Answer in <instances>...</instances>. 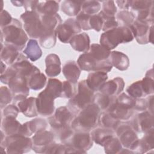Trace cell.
<instances>
[{
	"instance_id": "obj_36",
	"label": "cell",
	"mask_w": 154,
	"mask_h": 154,
	"mask_svg": "<svg viewBox=\"0 0 154 154\" xmlns=\"http://www.w3.org/2000/svg\"><path fill=\"white\" fill-rule=\"evenodd\" d=\"M114 96H108L102 93H98L94 96L93 103L96 104L101 110L108 109L114 102Z\"/></svg>"
},
{
	"instance_id": "obj_16",
	"label": "cell",
	"mask_w": 154,
	"mask_h": 154,
	"mask_svg": "<svg viewBox=\"0 0 154 154\" xmlns=\"http://www.w3.org/2000/svg\"><path fill=\"white\" fill-rule=\"evenodd\" d=\"M37 98L26 97L22 96L14 97V100L17 101V105L19 111L22 112L25 116L32 117L37 116V108L36 103Z\"/></svg>"
},
{
	"instance_id": "obj_44",
	"label": "cell",
	"mask_w": 154,
	"mask_h": 154,
	"mask_svg": "<svg viewBox=\"0 0 154 154\" xmlns=\"http://www.w3.org/2000/svg\"><path fill=\"white\" fill-rule=\"evenodd\" d=\"M103 19L100 13L91 16L90 19V25L91 29H93L97 31L102 29L103 25Z\"/></svg>"
},
{
	"instance_id": "obj_41",
	"label": "cell",
	"mask_w": 154,
	"mask_h": 154,
	"mask_svg": "<svg viewBox=\"0 0 154 154\" xmlns=\"http://www.w3.org/2000/svg\"><path fill=\"white\" fill-rule=\"evenodd\" d=\"M135 16L131 12L126 10L122 11L117 16V19L118 21L122 23V26L130 27L133 22H134Z\"/></svg>"
},
{
	"instance_id": "obj_18",
	"label": "cell",
	"mask_w": 154,
	"mask_h": 154,
	"mask_svg": "<svg viewBox=\"0 0 154 154\" xmlns=\"http://www.w3.org/2000/svg\"><path fill=\"white\" fill-rule=\"evenodd\" d=\"M125 82L122 78L117 77L105 82L99 89L102 94L108 96H115L120 93L124 88Z\"/></svg>"
},
{
	"instance_id": "obj_6",
	"label": "cell",
	"mask_w": 154,
	"mask_h": 154,
	"mask_svg": "<svg viewBox=\"0 0 154 154\" xmlns=\"http://www.w3.org/2000/svg\"><path fill=\"white\" fill-rule=\"evenodd\" d=\"M24 23V28L29 35L34 38H40L43 28L40 14L34 11H26L20 16Z\"/></svg>"
},
{
	"instance_id": "obj_39",
	"label": "cell",
	"mask_w": 154,
	"mask_h": 154,
	"mask_svg": "<svg viewBox=\"0 0 154 154\" xmlns=\"http://www.w3.org/2000/svg\"><path fill=\"white\" fill-rule=\"evenodd\" d=\"M127 92L130 96L135 99L140 98L144 96H146L141 81L134 82L132 84L129 86V87L127 88Z\"/></svg>"
},
{
	"instance_id": "obj_13",
	"label": "cell",
	"mask_w": 154,
	"mask_h": 154,
	"mask_svg": "<svg viewBox=\"0 0 154 154\" xmlns=\"http://www.w3.org/2000/svg\"><path fill=\"white\" fill-rule=\"evenodd\" d=\"M55 98L44 90L38 95L36 100L37 108L38 112L43 116H48L51 115L54 111V100Z\"/></svg>"
},
{
	"instance_id": "obj_1",
	"label": "cell",
	"mask_w": 154,
	"mask_h": 154,
	"mask_svg": "<svg viewBox=\"0 0 154 154\" xmlns=\"http://www.w3.org/2000/svg\"><path fill=\"white\" fill-rule=\"evenodd\" d=\"M100 109L92 103L82 109L72 123L73 129L79 132H88L98 123Z\"/></svg>"
},
{
	"instance_id": "obj_43",
	"label": "cell",
	"mask_w": 154,
	"mask_h": 154,
	"mask_svg": "<svg viewBox=\"0 0 154 154\" xmlns=\"http://www.w3.org/2000/svg\"><path fill=\"white\" fill-rule=\"evenodd\" d=\"M91 15L87 14L82 11H81L76 16V21L81 27V28L84 30L91 29L90 25V19Z\"/></svg>"
},
{
	"instance_id": "obj_5",
	"label": "cell",
	"mask_w": 154,
	"mask_h": 154,
	"mask_svg": "<svg viewBox=\"0 0 154 154\" xmlns=\"http://www.w3.org/2000/svg\"><path fill=\"white\" fill-rule=\"evenodd\" d=\"M4 140V145L1 147L6 149L8 153H26L32 147V140L22 135H8Z\"/></svg>"
},
{
	"instance_id": "obj_9",
	"label": "cell",
	"mask_w": 154,
	"mask_h": 154,
	"mask_svg": "<svg viewBox=\"0 0 154 154\" xmlns=\"http://www.w3.org/2000/svg\"><path fill=\"white\" fill-rule=\"evenodd\" d=\"M116 134L122 146L130 150H136L139 140L132 126L121 125L117 129Z\"/></svg>"
},
{
	"instance_id": "obj_24",
	"label": "cell",
	"mask_w": 154,
	"mask_h": 154,
	"mask_svg": "<svg viewBox=\"0 0 154 154\" xmlns=\"http://www.w3.org/2000/svg\"><path fill=\"white\" fill-rule=\"evenodd\" d=\"M78 63L75 61L67 62L63 67V73L68 81L75 84L80 75V69Z\"/></svg>"
},
{
	"instance_id": "obj_4",
	"label": "cell",
	"mask_w": 154,
	"mask_h": 154,
	"mask_svg": "<svg viewBox=\"0 0 154 154\" xmlns=\"http://www.w3.org/2000/svg\"><path fill=\"white\" fill-rule=\"evenodd\" d=\"M94 91L87 85L86 80L79 82L78 93L69 100L68 105L73 113H78L93 103Z\"/></svg>"
},
{
	"instance_id": "obj_11",
	"label": "cell",
	"mask_w": 154,
	"mask_h": 154,
	"mask_svg": "<svg viewBox=\"0 0 154 154\" xmlns=\"http://www.w3.org/2000/svg\"><path fill=\"white\" fill-rule=\"evenodd\" d=\"M66 145L72 147L78 153H85L93 146V139L87 132H79L73 134Z\"/></svg>"
},
{
	"instance_id": "obj_40",
	"label": "cell",
	"mask_w": 154,
	"mask_h": 154,
	"mask_svg": "<svg viewBox=\"0 0 154 154\" xmlns=\"http://www.w3.org/2000/svg\"><path fill=\"white\" fill-rule=\"evenodd\" d=\"M81 9L82 12L92 16L100 10V4L98 1H83Z\"/></svg>"
},
{
	"instance_id": "obj_26",
	"label": "cell",
	"mask_w": 154,
	"mask_h": 154,
	"mask_svg": "<svg viewBox=\"0 0 154 154\" xmlns=\"http://www.w3.org/2000/svg\"><path fill=\"white\" fill-rule=\"evenodd\" d=\"M69 43L73 49L77 51L86 52L90 49V38L85 32L75 35Z\"/></svg>"
},
{
	"instance_id": "obj_42",
	"label": "cell",
	"mask_w": 154,
	"mask_h": 154,
	"mask_svg": "<svg viewBox=\"0 0 154 154\" xmlns=\"http://www.w3.org/2000/svg\"><path fill=\"white\" fill-rule=\"evenodd\" d=\"M56 32L46 34L40 38V43L41 46L45 49H50L52 48L56 42Z\"/></svg>"
},
{
	"instance_id": "obj_17",
	"label": "cell",
	"mask_w": 154,
	"mask_h": 154,
	"mask_svg": "<svg viewBox=\"0 0 154 154\" xmlns=\"http://www.w3.org/2000/svg\"><path fill=\"white\" fill-rule=\"evenodd\" d=\"M153 114L145 111L137 115L132 125L133 129L138 132L147 133L153 129Z\"/></svg>"
},
{
	"instance_id": "obj_35",
	"label": "cell",
	"mask_w": 154,
	"mask_h": 154,
	"mask_svg": "<svg viewBox=\"0 0 154 154\" xmlns=\"http://www.w3.org/2000/svg\"><path fill=\"white\" fill-rule=\"evenodd\" d=\"M46 82V76L40 72L34 74L27 81L29 88L34 90L42 89L45 86Z\"/></svg>"
},
{
	"instance_id": "obj_46",
	"label": "cell",
	"mask_w": 154,
	"mask_h": 154,
	"mask_svg": "<svg viewBox=\"0 0 154 154\" xmlns=\"http://www.w3.org/2000/svg\"><path fill=\"white\" fill-rule=\"evenodd\" d=\"M11 101V94L10 90L6 87L1 88V108L2 109L7 104Z\"/></svg>"
},
{
	"instance_id": "obj_21",
	"label": "cell",
	"mask_w": 154,
	"mask_h": 154,
	"mask_svg": "<svg viewBox=\"0 0 154 154\" xmlns=\"http://www.w3.org/2000/svg\"><path fill=\"white\" fill-rule=\"evenodd\" d=\"M108 61L120 70H125L129 65V60L128 57L122 52L113 51L110 53Z\"/></svg>"
},
{
	"instance_id": "obj_25",
	"label": "cell",
	"mask_w": 154,
	"mask_h": 154,
	"mask_svg": "<svg viewBox=\"0 0 154 154\" xmlns=\"http://www.w3.org/2000/svg\"><path fill=\"white\" fill-rule=\"evenodd\" d=\"M15 117H7L2 122V129L4 134L8 135L20 134L22 125L17 122Z\"/></svg>"
},
{
	"instance_id": "obj_30",
	"label": "cell",
	"mask_w": 154,
	"mask_h": 154,
	"mask_svg": "<svg viewBox=\"0 0 154 154\" xmlns=\"http://www.w3.org/2000/svg\"><path fill=\"white\" fill-rule=\"evenodd\" d=\"M58 10V4L55 1H45L41 3L38 2L36 6L34 11L40 15L55 14Z\"/></svg>"
},
{
	"instance_id": "obj_7",
	"label": "cell",
	"mask_w": 154,
	"mask_h": 154,
	"mask_svg": "<svg viewBox=\"0 0 154 154\" xmlns=\"http://www.w3.org/2000/svg\"><path fill=\"white\" fill-rule=\"evenodd\" d=\"M77 63L81 70L86 71L103 72L107 73L112 67V66L108 61V60L106 61H99L93 57L88 52L81 55L78 60Z\"/></svg>"
},
{
	"instance_id": "obj_23",
	"label": "cell",
	"mask_w": 154,
	"mask_h": 154,
	"mask_svg": "<svg viewBox=\"0 0 154 154\" xmlns=\"http://www.w3.org/2000/svg\"><path fill=\"white\" fill-rule=\"evenodd\" d=\"M108 78L106 73L103 72H94L90 73L86 80L88 87L93 91L99 90Z\"/></svg>"
},
{
	"instance_id": "obj_8",
	"label": "cell",
	"mask_w": 154,
	"mask_h": 154,
	"mask_svg": "<svg viewBox=\"0 0 154 154\" xmlns=\"http://www.w3.org/2000/svg\"><path fill=\"white\" fill-rule=\"evenodd\" d=\"M149 23L148 22L137 20L129 27L134 37L140 44L153 43V25L150 26Z\"/></svg>"
},
{
	"instance_id": "obj_28",
	"label": "cell",
	"mask_w": 154,
	"mask_h": 154,
	"mask_svg": "<svg viewBox=\"0 0 154 154\" xmlns=\"http://www.w3.org/2000/svg\"><path fill=\"white\" fill-rule=\"evenodd\" d=\"M19 54L18 51L12 46L5 45L4 48L1 45V59L8 64L14 63L17 60Z\"/></svg>"
},
{
	"instance_id": "obj_47",
	"label": "cell",
	"mask_w": 154,
	"mask_h": 154,
	"mask_svg": "<svg viewBox=\"0 0 154 154\" xmlns=\"http://www.w3.org/2000/svg\"><path fill=\"white\" fill-rule=\"evenodd\" d=\"M102 11L107 16L114 17V14L117 11V8L114 5V1H105L103 4V10Z\"/></svg>"
},
{
	"instance_id": "obj_37",
	"label": "cell",
	"mask_w": 154,
	"mask_h": 154,
	"mask_svg": "<svg viewBox=\"0 0 154 154\" xmlns=\"http://www.w3.org/2000/svg\"><path fill=\"white\" fill-rule=\"evenodd\" d=\"M63 82L57 79H50L45 89L55 98L61 96Z\"/></svg>"
},
{
	"instance_id": "obj_10",
	"label": "cell",
	"mask_w": 154,
	"mask_h": 154,
	"mask_svg": "<svg viewBox=\"0 0 154 154\" xmlns=\"http://www.w3.org/2000/svg\"><path fill=\"white\" fill-rule=\"evenodd\" d=\"M81 29L75 19H69L57 27L56 34L61 42L66 43L70 42L71 39L81 31Z\"/></svg>"
},
{
	"instance_id": "obj_15",
	"label": "cell",
	"mask_w": 154,
	"mask_h": 154,
	"mask_svg": "<svg viewBox=\"0 0 154 154\" xmlns=\"http://www.w3.org/2000/svg\"><path fill=\"white\" fill-rule=\"evenodd\" d=\"M8 85L13 94L15 96L14 97L22 96L26 97L29 94V87L26 79L17 72L9 81Z\"/></svg>"
},
{
	"instance_id": "obj_14",
	"label": "cell",
	"mask_w": 154,
	"mask_h": 154,
	"mask_svg": "<svg viewBox=\"0 0 154 154\" xmlns=\"http://www.w3.org/2000/svg\"><path fill=\"white\" fill-rule=\"evenodd\" d=\"M54 134L45 130L39 131L32 137V149L36 153H44L47 147L54 141Z\"/></svg>"
},
{
	"instance_id": "obj_34",
	"label": "cell",
	"mask_w": 154,
	"mask_h": 154,
	"mask_svg": "<svg viewBox=\"0 0 154 154\" xmlns=\"http://www.w3.org/2000/svg\"><path fill=\"white\" fill-rule=\"evenodd\" d=\"M119 122V120L114 117L108 112H103L99 116L98 124L102 128L112 130L118 126Z\"/></svg>"
},
{
	"instance_id": "obj_48",
	"label": "cell",
	"mask_w": 154,
	"mask_h": 154,
	"mask_svg": "<svg viewBox=\"0 0 154 154\" xmlns=\"http://www.w3.org/2000/svg\"><path fill=\"white\" fill-rule=\"evenodd\" d=\"M19 111V109L17 107H16L15 105H10L4 108V111L3 112L5 117H12L16 118L17 115L18 114Z\"/></svg>"
},
{
	"instance_id": "obj_19",
	"label": "cell",
	"mask_w": 154,
	"mask_h": 154,
	"mask_svg": "<svg viewBox=\"0 0 154 154\" xmlns=\"http://www.w3.org/2000/svg\"><path fill=\"white\" fill-rule=\"evenodd\" d=\"M46 122L42 119H35L30 122L23 124L20 135L28 137L33 133H37L39 131L45 130L46 128Z\"/></svg>"
},
{
	"instance_id": "obj_3",
	"label": "cell",
	"mask_w": 154,
	"mask_h": 154,
	"mask_svg": "<svg viewBox=\"0 0 154 154\" xmlns=\"http://www.w3.org/2000/svg\"><path fill=\"white\" fill-rule=\"evenodd\" d=\"M133 38V33L130 28L120 26L103 32L100 36V43L102 46L111 50L119 44L129 42Z\"/></svg>"
},
{
	"instance_id": "obj_2",
	"label": "cell",
	"mask_w": 154,
	"mask_h": 154,
	"mask_svg": "<svg viewBox=\"0 0 154 154\" xmlns=\"http://www.w3.org/2000/svg\"><path fill=\"white\" fill-rule=\"evenodd\" d=\"M1 36L4 37L5 45L12 46L17 51L22 50L28 40L20 22L16 19H13L8 25L1 28Z\"/></svg>"
},
{
	"instance_id": "obj_32",
	"label": "cell",
	"mask_w": 154,
	"mask_h": 154,
	"mask_svg": "<svg viewBox=\"0 0 154 154\" xmlns=\"http://www.w3.org/2000/svg\"><path fill=\"white\" fill-rule=\"evenodd\" d=\"M153 129L146 133V135L138 141L135 150L139 153H146L153 148Z\"/></svg>"
},
{
	"instance_id": "obj_31",
	"label": "cell",
	"mask_w": 154,
	"mask_h": 154,
	"mask_svg": "<svg viewBox=\"0 0 154 154\" xmlns=\"http://www.w3.org/2000/svg\"><path fill=\"white\" fill-rule=\"evenodd\" d=\"M88 52L99 61H106L111 53L109 49L99 44L91 45Z\"/></svg>"
},
{
	"instance_id": "obj_49",
	"label": "cell",
	"mask_w": 154,
	"mask_h": 154,
	"mask_svg": "<svg viewBox=\"0 0 154 154\" xmlns=\"http://www.w3.org/2000/svg\"><path fill=\"white\" fill-rule=\"evenodd\" d=\"M13 19L9 13L5 11L2 10L1 12V28L8 25L11 22Z\"/></svg>"
},
{
	"instance_id": "obj_22",
	"label": "cell",
	"mask_w": 154,
	"mask_h": 154,
	"mask_svg": "<svg viewBox=\"0 0 154 154\" xmlns=\"http://www.w3.org/2000/svg\"><path fill=\"white\" fill-rule=\"evenodd\" d=\"M46 73L49 77L56 76L61 72V63L56 54H49L46 58Z\"/></svg>"
},
{
	"instance_id": "obj_33",
	"label": "cell",
	"mask_w": 154,
	"mask_h": 154,
	"mask_svg": "<svg viewBox=\"0 0 154 154\" xmlns=\"http://www.w3.org/2000/svg\"><path fill=\"white\" fill-rule=\"evenodd\" d=\"M83 1H65L61 4V10L68 16L78 15L80 11Z\"/></svg>"
},
{
	"instance_id": "obj_27",
	"label": "cell",
	"mask_w": 154,
	"mask_h": 154,
	"mask_svg": "<svg viewBox=\"0 0 154 154\" xmlns=\"http://www.w3.org/2000/svg\"><path fill=\"white\" fill-rule=\"evenodd\" d=\"M114 132L112 129L108 128H98L92 132L91 138L97 144L103 146L105 143L113 137Z\"/></svg>"
},
{
	"instance_id": "obj_29",
	"label": "cell",
	"mask_w": 154,
	"mask_h": 154,
	"mask_svg": "<svg viewBox=\"0 0 154 154\" xmlns=\"http://www.w3.org/2000/svg\"><path fill=\"white\" fill-rule=\"evenodd\" d=\"M23 53L32 61L37 60L42 55V51L40 48L38 42L34 39H30L28 41Z\"/></svg>"
},
{
	"instance_id": "obj_45",
	"label": "cell",
	"mask_w": 154,
	"mask_h": 154,
	"mask_svg": "<svg viewBox=\"0 0 154 154\" xmlns=\"http://www.w3.org/2000/svg\"><path fill=\"white\" fill-rule=\"evenodd\" d=\"M74 84L69 81H64L62 85L61 96L66 98H71L74 96L75 88Z\"/></svg>"
},
{
	"instance_id": "obj_38",
	"label": "cell",
	"mask_w": 154,
	"mask_h": 154,
	"mask_svg": "<svg viewBox=\"0 0 154 154\" xmlns=\"http://www.w3.org/2000/svg\"><path fill=\"white\" fill-rule=\"evenodd\" d=\"M105 152L106 153H118L123 150L122 145L117 138L113 137L109 139L103 145Z\"/></svg>"
},
{
	"instance_id": "obj_12",
	"label": "cell",
	"mask_w": 154,
	"mask_h": 154,
	"mask_svg": "<svg viewBox=\"0 0 154 154\" xmlns=\"http://www.w3.org/2000/svg\"><path fill=\"white\" fill-rule=\"evenodd\" d=\"M73 119L72 112L66 106H61L57 109L55 114L49 119V123L55 130L57 131L69 126Z\"/></svg>"
},
{
	"instance_id": "obj_20",
	"label": "cell",
	"mask_w": 154,
	"mask_h": 154,
	"mask_svg": "<svg viewBox=\"0 0 154 154\" xmlns=\"http://www.w3.org/2000/svg\"><path fill=\"white\" fill-rule=\"evenodd\" d=\"M107 112L118 120L128 119L133 113V109L115 102L108 108Z\"/></svg>"
}]
</instances>
